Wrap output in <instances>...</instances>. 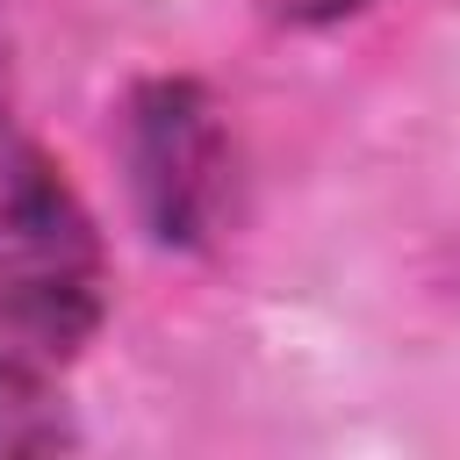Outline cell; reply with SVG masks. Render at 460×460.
Returning a JSON list of instances; mask_svg holds the SVG:
<instances>
[{"label": "cell", "mask_w": 460, "mask_h": 460, "mask_svg": "<svg viewBox=\"0 0 460 460\" xmlns=\"http://www.w3.org/2000/svg\"><path fill=\"white\" fill-rule=\"evenodd\" d=\"M122 194L151 252L194 259L230 230L237 208V137L208 79L144 72L115 108Z\"/></svg>", "instance_id": "cell-2"}, {"label": "cell", "mask_w": 460, "mask_h": 460, "mask_svg": "<svg viewBox=\"0 0 460 460\" xmlns=\"http://www.w3.org/2000/svg\"><path fill=\"white\" fill-rule=\"evenodd\" d=\"M252 7H259V22H273V29H288V36H309V29L352 22V14H367V7H381V0H252Z\"/></svg>", "instance_id": "cell-4"}, {"label": "cell", "mask_w": 460, "mask_h": 460, "mask_svg": "<svg viewBox=\"0 0 460 460\" xmlns=\"http://www.w3.org/2000/svg\"><path fill=\"white\" fill-rule=\"evenodd\" d=\"M7 79H14V29H7V0H0V101H7Z\"/></svg>", "instance_id": "cell-5"}, {"label": "cell", "mask_w": 460, "mask_h": 460, "mask_svg": "<svg viewBox=\"0 0 460 460\" xmlns=\"http://www.w3.org/2000/svg\"><path fill=\"white\" fill-rule=\"evenodd\" d=\"M86 446L72 395L58 388V367L0 352V460H43Z\"/></svg>", "instance_id": "cell-3"}, {"label": "cell", "mask_w": 460, "mask_h": 460, "mask_svg": "<svg viewBox=\"0 0 460 460\" xmlns=\"http://www.w3.org/2000/svg\"><path fill=\"white\" fill-rule=\"evenodd\" d=\"M108 323V237L72 172L0 115V352L72 367Z\"/></svg>", "instance_id": "cell-1"}]
</instances>
